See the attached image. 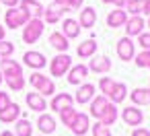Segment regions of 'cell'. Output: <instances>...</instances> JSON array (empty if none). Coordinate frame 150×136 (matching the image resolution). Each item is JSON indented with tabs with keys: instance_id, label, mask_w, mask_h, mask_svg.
Segmentation results:
<instances>
[{
	"instance_id": "6da1fadb",
	"label": "cell",
	"mask_w": 150,
	"mask_h": 136,
	"mask_svg": "<svg viewBox=\"0 0 150 136\" xmlns=\"http://www.w3.org/2000/svg\"><path fill=\"white\" fill-rule=\"evenodd\" d=\"M33 17L23 9V6H15V9H8L4 13V25L8 29H17V27H25Z\"/></svg>"
},
{
	"instance_id": "7a4b0ae2",
	"label": "cell",
	"mask_w": 150,
	"mask_h": 136,
	"mask_svg": "<svg viewBox=\"0 0 150 136\" xmlns=\"http://www.w3.org/2000/svg\"><path fill=\"white\" fill-rule=\"evenodd\" d=\"M43 29H45L43 19H31V21L23 27V41H25V43H35V41L41 37Z\"/></svg>"
},
{
	"instance_id": "3957f363",
	"label": "cell",
	"mask_w": 150,
	"mask_h": 136,
	"mask_svg": "<svg viewBox=\"0 0 150 136\" xmlns=\"http://www.w3.org/2000/svg\"><path fill=\"white\" fill-rule=\"evenodd\" d=\"M70 68H72V58H70L68 54H58V56L52 58V62H50V72H52V76H66Z\"/></svg>"
},
{
	"instance_id": "277c9868",
	"label": "cell",
	"mask_w": 150,
	"mask_h": 136,
	"mask_svg": "<svg viewBox=\"0 0 150 136\" xmlns=\"http://www.w3.org/2000/svg\"><path fill=\"white\" fill-rule=\"evenodd\" d=\"M23 64L25 66H29L31 70H41V68H45L47 66V60H45V56L41 54V52H25L23 54Z\"/></svg>"
},
{
	"instance_id": "5b68a950",
	"label": "cell",
	"mask_w": 150,
	"mask_h": 136,
	"mask_svg": "<svg viewBox=\"0 0 150 136\" xmlns=\"http://www.w3.org/2000/svg\"><path fill=\"white\" fill-rule=\"evenodd\" d=\"M117 56H119V60H123V62H129L132 58H134V54H136V46H134V41H132V37H121L119 41H117Z\"/></svg>"
},
{
	"instance_id": "8992f818",
	"label": "cell",
	"mask_w": 150,
	"mask_h": 136,
	"mask_svg": "<svg viewBox=\"0 0 150 136\" xmlns=\"http://www.w3.org/2000/svg\"><path fill=\"white\" fill-rule=\"evenodd\" d=\"M88 76V66H84V64H74L70 70H68V74H66V80L70 83V85H82V80Z\"/></svg>"
},
{
	"instance_id": "52a82bcc",
	"label": "cell",
	"mask_w": 150,
	"mask_h": 136,
	"mask_svg": "<svg viewBox=\"0 0 150 136\" xmlns=\"http://www.w3.org/2000/svg\"><path fill=\"white\" fill-rule=\"evenodd\" d=\"M95 23H97V11L93 6H84L80 11V15H78L80 29H91V27H95Z\"/></svg>"
},
{
	"instance_id": "ba28073f",
	"label": "cell",
	"mask_w": 150,
	"mask_h": 136,
	"mask_svg": "<svg viewBox=\"0 0 150 136\" xmlns=\"http://www.w3.org/2000/svg\"><path fill=\"white\" fill-rule=\"evenodd\" d=\"M93 99H95V85H91V83L80 85L78 91H76V95H74V101L80 103V105H84V103H91Z\"/></svg>"
},
{
	"instance_id": "9c48e42d",
	"label": "cell",
	"mask_w": 150,
	"mask_h": 136,
	"mask_svg": "<svg viewBox=\"0 0 150 136\" xmlns=\"http://www.w3.org/2000/svg\"><path fill=\"white\" fill-rule=\"evenodd\" d=\"M72 103H74V97H72L70 93H58V95H54L50 107H52V111H58V113H60L62 109L72 107Z\"/></svg>"
},
{
	"instance_id": "30bf717a",
	"label": "cell",
	"mask_w": 150,
	"mask_h": 136,
	"mask_svg": "<svg viewBox=\"0 0 150 136\" xmlns=\"http://www.w3.org/2000/svg\"><path fill=\"white\" fill-rule=\"evenodd\" d=\"M125 33H127V37H134V35H140V33H144V27H146V23H144V19L138 15V17H129L127 21H125Z\"/></svg>"
},
{
	"instance_id": "8fae6325",
	"label": "cell",
	"mask_w": 150,
	"mask_h": 136,
	"mask_svg": "<svg viewBox=\"0 0 150 136\" xmlns=\"http://www.w3.org/2000/svg\"><path fill=\"white\" fill-rule=\"evenodd\" d=\"M121 117H123V122H125L127 126H140L142 120H144V113H142L138 107L129 105V107H125V109L121 111Z\"/></svg>"
},
{
	"instance_id": "7c38bea8",
	"label": "cell",
	"mask_w": 150,
	"mask_h": 136,
	"mask_svg": "<svg viewBox=\"0 0 150 136\" xmlns=\"http://www.w3.org/2000/svg\"><path fill=\"white\" fill-rule=\"evenodd\" d=\"M19 6H23L33 19H43V4H41V0H21Z\"/></svg>"
},
{
	"instance_id": "4fadbf2b",
	"label": "cell",
	"mask_w": 150,
	"mask_h": 136,
	"mask_svg": "<svg viewBox=\"0 0 150 136\" xmlns=\"http://www.w3.org/2000/svg\"><path fill=\"white\" fill-rule=\"evenodd\" d=\"M88 128H91V124H88V115L78 111L76 117H74V124L70 126L72 134H76V136H84V134L88 132Z\"/></svg>"
},
{
	"instance_id": "5bb4252c",
	"label": "cell",
	"mask_w": 150,
	"mask_h": 136,
	"mask_svg": "<svg viewBox=\"0 0 150 136\" xmlns=\"http://www.w3.org/2000/svg\"><path fill=\"white\" fill-rule=\"evenodd\" d=\"M125 21H127V13H125L123 9H115V11H111V13L107 15V27H111V29L123 27Z\"/></svg>"
},
{
	"instance_id": "9a60e30c",
	"label": "cell",
	"mask_w": 150,
	"mask_h": 136,
	"mask_svg": "<svg viewBox=\"0 0 150 136\" xmlns=\"http://www.w3.org/2000/svg\"><path fill=\"white\" fill-rule=\"evenodd\" d=\"M50 46H52L54 50H58L60 54H68L70 41L64 37V33H62V31H54V33L50 35Z\"/></svg>"
},
{
	"instance_id": "2e32d148",
	"label": "cell",
	"mask_w": 150,
	"mask_h": 136,
	"mask_svg": "<svg viewBox=\"0 0 150 136\" xmlns=\"http://www.w3.org/2000/svg\"><path fill=\"white\" fill-rule=\"evenodd\" d=\"M25 101H27L29 109H33V111H39V113H43V111L47 109L45 97H43V95H39V93H27Z\"/></svg>"
},
{
	"instance_id": "e0dca14e",
	"label": "cell",
	"mask_w": 150,
	"mask_h": 136,
	"mask_svg": "<svg viewBox=\"0 0 150 136\" xmlns=\"http://www.w3.org/2000/svg\"><path fill=\"white\" fill-rule=\"evenodd\" d=\"M0 72H2V76H6V74H23V66L17 60L0 58Z\"/></svg>"
},
{
	"instance_id": "ac0fdd59",
	"label": "cell",
	"mask_w": 150,
	"mask_h": 136,
	"mask_svg": "<svg viewBox=\"0 0 150 136\" xmlns=\"http://www.w3.org/2000/svg\"><path fill=\"white\" fill-rule=\"evenodd\" d=\"M62 33L66 39H76L80 35V25L76 19H64L62 21Z\"/></svg>"
},
{
	"instance_id": "d6986e66",
	"label": "cell",
	"mask_w": 150,
	"mask_h": 136,
	"mask_svg": "<svg viewBox=\"0 0 150 136\" xmlns=\"http://www.w3.org/2000/svg\"><path fill=\"white\" fill-rule=\"evenodd\" d=\"M19 115H21V105L19 103H11L6 109L0 111V122L2 124H13V122L19 120Z\"/></svg>"
},
{
	"instance_id": "ffe728a7",
	"label": "cell",
	"mask_w": 150,
	"mask_h": 136,
	"mask_svg": "<svg viewBox=\"0 0 150 136\" xmlns=\"http://www.w3.org/2000/svg\"><path fill=\"white\" fill-rule=\"evenodd\" d=\"M88 70L97 72V74H105L111 70V60L107 56H99V58H93L91 64H88Z\"/></svg>"
},
{
	"instance_id": "44dd1931",
	"label": "cell",
	"mask_w": 150,
	"mask_h": 136,
	"mask_svg": "<svg viewBox=\"0 0 150 136\" xmlns=\"http://www.w3.org/2000/svg\"><path fill=\"white\" fill-rule=\"evenodd\" d=\"M64 11H68V9H66V6H47V9L43 11V23H50V25L60 23Z\"/></svg>"
},
{
	"instance_id": "7402d4cb",
	"label": "cell",
	"mask_w": 150,
	"mask_h": 136,
	"mask_svg": "<svg viewBox=\"0 0 150 136\" xmlns=\"http://www.w3.org/2000/svg\"><path fill=\"white\" fill-rule=\"evenodd\" d=\"M95 52H97V41H95V39H84V41L78 43V48H76V54H78V58H82V60L93 58Z\"/></svg>"
},
{
	"instance_id": "603a6c76",
	"label": "cell",
	"mask_w": 150,
	"mask_h": 136,
	"mask_svg": "<svg viewBox=\"0 0 150 136\" xmlns=\"http://www.w3.org/2000/svg\"><path fill=\"white\" fill-rule=\"evenodd\" d=\"M99 122L103 124V126H111V124H115L117 122V107H115V103H107V107L103 109V113L99 115Z\"/></svg>"
},
{
	"instance_id": "cb8c5ba5",
	"label": "cell",
	"mask_w": 150,
	"mask_h": 136,
	"mask_svg": "<svg viewBox=\"0 0 150 136\" xmlns=\"http://www.w3.org/2000/svg\"><path fill=\"white\" fill-rule=\"evenodd\" d=\"M107 103H109V99H107L105 95H99V97H95V99L91 101V109H88V113H91L93 117H97V120H99V115L103 113V109L107 107Z\"/></svg>"
},
{
	"instance_id": "d4e9b609",
	"label": "cell",
	"mask_w": 150,
	"mask_h": 136,
	"mask_svg": "<svg viewBox=\"0 0 150 136\" xmlns=\"http://www.w3.org/2000/svg\"><path fill=\"white\" fill-rule=\"evenodd\" d=\"M37 128H39L41 134H52L56 130V120L52 115H47V113H41L39 120H37Z\"/></svg>"
},
{
	"instance_id": "484cf974",
	"label": "cell",
	"mask_w": 150,
	"mask_h": 136,
	"mask_svg": "<svg viewBox=\"0 0 150 136\" xmlns=\"http://www.w3.org/2000/svg\"><path fill=\"white\" fill-rule=\"evenodd\" d=\"M4 83L8 85L11 91H23L25 89V74H6L4 76Z\"/></svg>"
},
{
	"instance_id": "4316f807",
	"label": "cell",
	"mask_w": 150,
	"mask_h": 136,
	"mask_svg": "<svg viewBox=\"0 0 150 136\" xmlns=\"http://www.w3.org/2000/svg\"><path fill=\"white\" fill-rule=\"evenodd\" d=\"M125 97H127V87H125L123 83H115V85H113V91H111V95H109V101L117 105V103H121Z\"/></svg>"
},
{
	"instance_id": "83f0119b",
	"label": "cell",
	"mask_w": 150,
	"mask_h": 136,
	"mask_svg": "<svg viewBox=\"0 0 150 136\" xmlns=\"http://www.w3.org/2000/svg\"><path fill=\"white\" fill-rule=\"evenodd\" d=\"M132 101L136 103V105H150V89H134L132 93Z\"/></svg>"
},
{
	"instance_id": "f1b7e54d",
	"label": "cell",
	"mask_w": 150,
	"mask_h": 136,
	"mask_svg": "<svg viewBox=\"0 0 150 136\" xmlns=\"http://www.w3.org/2000/svg\"><path fill=\"white\" fill-rule=\"evenodd\" d=\"M35 91H37L39 95L47 97V95H54V93H56V85H54V80H50V76H45V78L35 87Z\"/></svg>"
},
{
	"instance_id": "f546056e",
	"label": "cell",
	"mask_w": 150,
	"mask_h": 136,
	"mask_svg": "<svg viewBox=\"0 0 150 136\" xmlns=\"http://www.w3.org/2000/svg\"><path fill=\"white\" fill-rule=\"evenodd\" d=\"M33 134V124L29 120H17V130H15V136H31Z\"/></svg>"
},
{
	"instance_id": "4dcf8cb0",
	"label": "cell",
	"mask_w": 150,
	"mask_h": 136,
	"mask_svg": "<svg viewBox=\"0 0 150 136\" xmlns=\"http://www.w3.org/2000/svg\"><path fill=\"white\" fill-rule=\"evenodd\" d=\"M144 2H146V0H127V2H125V13H129L132 17H138L142 11H144Z\"/></svg>"
},
{
	"instance_id": "1f68e13d",
	"label": "cell",
	"mask_w": 150,
	"mask_h": 136,
	"mask_svg": "<svg viewBox=\"0 0 150 136\" xmlns=\"http://www.w3.org/2000/svg\"><path fill=\"white\" fill-rule=\"evenodd\" d=\"M76 113H78V111H76L74 107H66V109H62V111H60V120H62V124L70 128V126L74 124V117H76Z\"/></svg>"
},
{
	"instance_id": "d6a6232c",
	"label": "cell",
	"mask_w": 150,
	"mask_h": 136,
	"mask_svg": "<svg viewBox=\"0 0 150 136\" xmlns=\"http://www.w3.org/2000/svg\"><path fill=\"white\" fill-rule=\"evenodd\" d=\"M113 85H115V80L111 78V76H101V80H99V89H101V93L109 99V95H111V91H113Z\"/></svg>"
},
{
	"instance_id": "836d02e7",
	"label": "cell",
	"mask_w": 150,
	"mask_h": 136,
	"mask_svg": "<svg viewBox=\"0 0 150 136\" xmlns=\"http://www.w3.org/2000/svg\"><path fill=\"white\" fill-rule=\"evenodd\" d=\"M13 52H15L13 41H6V39L0 41V58H11V56H13Z\"/></svg>"
},
{
	"instance_id": "e575fe53",
	"label": "cell",
	"mask_w": 150,
	"mask_h": 136,
	"mask_svg": "<svg viewBox=\"0 0 150 136\" xmlns=\"http://www.w3.org/2000/svg\"><path fill=\"white\" fill-rule=\"evenodd\" d=\"M136 64H138L140 68H148V66H150V52H148V50L140 52V54L136 56Z\"/></svg>"
},
{
	"instance_id": "d590c367",
	"label": "cell",
	"mask_w": 150,
	"mask_h": 136,
	"mask_svg": "<svg viewBox=\"0 0 150 136\" xmlns=\"http://www.w3.org/2000/svg\"><path fill=\"white\" fill-rule=\"evenodd\" d=\"M93 136H111V130H109V126H103L101 122H97L93 128Z\"/></svg>"
},
{
	"instance_id": "8d00e7d4",
	"label": "cell",
	"mask_w": 150,
	"mask_h": 136,
	"mask_svg": "<svg viewBox=\"0 0 150 136\" xmlns=\"http://www.w3.org/2000/svg\"><path fill=\"white\" fill-rule=\"evenodd\" d=\"M138 43H140L144 50L150 52V33H140V35H138Z\"/></svg>"
},
{
	"instance_id": "74e56055",
	"label": "cell",
	"mask_w": 150,
	"mask_h": 136,
	"mask_svg": "<svg viewBox=\"0 0 150 136\" xmlns=\"http://www.w3.org/2000/svg\"><path fill=\"white\" fill-rule=\"evenodd\" d=\"M43 78H45V74H41V72H33V74L29 76V85H31V87L35 89V87H37V85H39V83H41Z\"/></svg>"
},
{
	"instance_id": "f35d334b",
	"label": "cell",
	"mask_w": 150,
	"mask_h": 136,
	"mask_svg": "<svg viewBox=\"0 0 150 136\" xmlns=\"http://www.w3.org/2000/svg\"><path fill=\"white\" fill-rule=\"evenodd\" d=\"M11 103H13V101H11L8 93H2V91H0V111H2V109H6Z\"/></svg>"
},
{
	"instance_id": "ab89813d",
	"label": "cell",
	"mask_w": 150,
	"mask_h": 136,
	"mask_svg": "<svg viewBox=\"0 0 150 136\" xmlns=\"http://www.w3.org/2000/svg\"><path fill=\"white\" fill-rule=\"evenodd\" d=\"M66 9L68 11H80L82 9V0H66Z\"/></svg>"
},
{
	"instance_id": "60d3db41",
	"label": "cell",
	"mask_w": 150,
	"mask_h": 136,
	"mask_svg": "<svg viewBox=\"0 0 150 136\" xmlns=\"http://www.w3.org/2000/svg\"><path fill=\"white\" fill-rule=\"evenodd\" d=\"M132 136H150V130H146V128H134Z\"/></svg>"
},
{
	"instance_id": "b9f144b4",
	"label": "cell",
	"mask_w": 150,
	"mask_h": 136,
	"mask_svg": "<svg viewBox=\"0 0 150 136\" xmlns=\"http://www.w3.org/2000/svg\"><path fill=\"white\" fill-rule=\"evenodd\" d=\"M19 2L21 0H0V4H4L6 9H15V6H19Z\"/></svg>"
},
{
	"instance_id": "7bdbcfd3",
	"label": "cell",
	"mask_w": 150,
	"mask_h": 136,
	"mask_svg": "<svg viewBox=\"0 0 150 136\" xmlns=\"http://www.w3.org/2000/svg\"><path fill=\"white\" fill-rule=\"evenodd\" d=\"M125 2H127V0H113L115 9H125Z\"/></svg>"
},
{
	"instance_id": "ee69618b",
	"label": "cell",
	"mask_w": 150,
	"mask_h": 136,
	"mask_svg": "<svg viewBox=\"0 0 150 136\" xmlns=\"http://www.w3.org/2000/svg\"><path fill=\"white\" fill-rule=\"evenodd\" d=\"M142 13L150 17V0H146V2H144V11H142Z\"/></svg>"
},
{
	"instance_id": "f6af8a7d",
	"label": "cell",
	"mask_w": 150,
	"mask_h": 136,
	"mask_svg": "<svg viewBox=\"0 0 150 136\" xmlns=\"http://www.w3.org/2000/svg\"><path fill=\"white\" fill-rule=\"evenodd\" d=\"M4 35H6V29H4L2 25H0V41H2V39H4Z\"/></svg>"
},
{
	"instance_id": "bcb514c9",
	"label": "cell",
	"mask_w": 150,
	"mask_h": 136,
	"mask_svg": "<svg viewBox=\"0 0 150 136\" xmlns=\"http://www.w3.org/2000/svg\"><path fill=\"white\" fill-rule=\"evenodd\" d=\"M0 136H15V132H11V130H4V132H0Z\"/></svg>"
},
{
	"instance_id": "7dc6e473",
	"label": "cell",
	"mask_w": 150,
	"mask_h": 136,
	"mask_svg": "<svg viewBox=\"0 0 150 136\" xmlns=\"http://www.w3.org/2000/svg\"><path fill=\"white\" fill-rule=\"evenodd\" d=\"M56 6H66V0H54Z\"/></svg>"
},
{
	"instance_id": "c3c4849f",
	"label": "cell",
	"mask_w": 150,
	"mask_h": 136,
	"mask_svg": "<svg viewBox=\"0 0 150 136\" xmlns=\"http://www.w3.org/2000/svg\"><path fill=\"white\" fill-rule=\"evenodd\" d=\"M101 2H105V4H113V0H101Z\"/></svg>"
},
{
	"instance_id": "681fc988",
	"label": "cell",
	"mask_w": 150,
	"mask_h": 136,
	"mask_svg": "<svg viewBox=\"0 0 150 136\" xmlns=\"http://www.w3.org/2000/svg\"><path fill=\"white\" fill-rule=\"evenodd\" d=\"M2 80H4V76H2V72H0V83H2Z\"/></svg>"
},
{
	"instance_id": "f907efd6",
	"label": "cell",
	"mask_w": 150,
	"mask_h": 136,
	"mask_svg": "<svg viewBox=\"0 0 150 136\" xmlns=\"http://www.w3.org/2000/svg\"><path fill=\"white\" fill-rule=\"evenodd\" d=\"M148 27H150V19H148Z\"/></svg>"
},
{
	"instance_id": "816d5d0a",
	"label": "cell",
	"mask_w": 150,
	"mask_h": 136,
	"mask_svg": "<svg viewBox=\"0 0 150 136\" xmlns=\"http://www.w3.org/2000/svg\"><path fill=\"white\" fill-rule=\"evenodd\" d=\"M148 68H150V66H148Z\"/></svg>"
}]
</instances>
